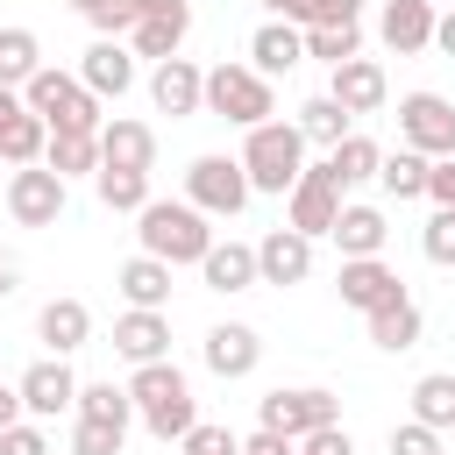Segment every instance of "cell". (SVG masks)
Here are the masks:
<instances>
[{
	"label": "cell",
	"instance_id": "31",
	"mask_svg": "<svg viewBox=\"0 0 455 455\" xmlns=\"http://www.w3.org/2000/svg\"><path fill=\"white\" fill-rule=\"evenodd\" d=\"M36 71H43V43H36V28H0V85L21 92Z\"/></svg>",
	"mask_w": 455,
	"mask_h": 455
},
{
	"label": "cell",
	"instance_id": "13",
	"mask_svg": "<svg viewBox=\"0 0 455 455\" xmlns=\"http://www.w3.org/2000/svg\"><path fill=\"white\" fill-rule=\"evenodd\" d=\"M327 100H341V114L355 121V114H377V107L391 100V78H384V64H377V57H348V64H334Z\"/></svg>",
	"mask_w": 455,
	"mask_h": 455
},
{
	"label": "cell",
	"instance_id": "12",
	"mask_svg": "<svg viewBox=\"0 0 455 455\" xmlns=\"http://www.w3.org/2000/svg\"><path fill=\"white\" fill-rule=\"evenodd\" d=\"M149 100H156V114H171V121L206 114V71H199L192 57H164V64L149 71Z\"/></svg>",
	"mask_w": 455,
	"mask_h": 455
},
{
	"label": "cell",
	"instance_id": "46",
	"mask_svg": "<svg viewBox=\"0 0 455 455\" xmlns=\"http://www.w3.org/2000/svg\"><path fill=\"white\" fill-rule=\"evenodd\" d=\"M242 455H291V441H277V434H263V427H256V434L242 441Z\"/></svg>",
	"mask_w": 455,
	"mask_h": 455
},
{
	"label": "cell",
	"instance_id": "43",
	"mask_svg": "<svg viewBox=\"0 0 455 455\" xmlns=\"http://www.w3.org/2000/svg\"><path fill=\"white\" fill-rule=\"evenodd\" d=\"M0 455H50V434H43L36 419H14V427L0 434Z\"/></svg>",
	"mask_w": 455,
	"mask_h": 455
},
{
	"label": "cell",
	"instance_id": "21",
	"mask_svg": "<svg viewBox=\"0 0 455 455\" xmlns=\"http://www.w3.org/2000/svg\"><path fill=\"white\" fill-rule=\"evenodd\" d=\"M299 57H306V36H299L291 21H263V28L249 36V71H256V78L299 71Z\"/></svg>",
	"mask_w": 455,
	"mask_h": 455
},
{
	"label": "cell",
	"instance_id": "4",
	"mask_svg": "<svg viewBox=\"0 0 455 455\" xmlns=\"http://www.w3.org/2000/svg\"><path fill=\"white\" fill-rule=\"evenodd\" d=\"M206 114H220L235 128H263V121H277V92L249 64H213L206 71Z\"/></svg>",
	"mask_w": 455,
	"mask_h": 455
},
{
	"label": "cell",
	"instance_id": "18",
	"mask_svg": "<svg viewBox=\"0 0 455 455\" xmlns=\"http://www.w3.org/2000/svg\"><path fill=\"white\" fill-rule=\"evenodd\" d=\"M114 355H128L135 370H142V363H164V355H171V320L128 306V313L114 320Z\"/></svg>",
	"mask_w": 455,
	"mask_h": 455
},
{
	"label": "cell",
	"instance_id": "39",
	"mask_svg": "<svg viewBox=\"0 0 455 455\" xmlns=\"http://www.w3.org/2000/svg\"><path fill=\"white\" fill-rule=\"evenodd\" d=\"M121 427H100V419H78L71 427V455H121Z\"/></svg>",
	"mask_w": 455,
	"mask_h": 455
},
{
	"label": "cell",
	"instance_id": "24",
	"mask_svg": "<svg viewBox=\"0 0 455 455\" xmlns=\"http://www.w3.org/2000/svg\"><path fill=\"white\" fill-rule=\"evenodd\" d=\"M384 206H341V220H334V249H341V263L348 256H384Z\"/></svg>",
	"mask_w": 455,
	"mask_h": 455
},
{
	"label": "cell",
	"instance_id": "20",
	"mask_svg": "<svg viewBox=\"0 0 455 455\" xmlns=\"http://www.w3.org/2000/svg\"><path fill=\"white\" fill-rule=\"evenodd\" d=\"M114 291H121L135 313H164V306H171V263H156V256H128V263L114 270Z\"/></svg>",
	"mask_w": 455,
	"mask_h": 455
},
{
	"label": "cell",
	"instance_id": "45",
	"mask_svg": "<svg viewBox=\"0 0 455 455\" xmlns=\"http://www.w3.org/2000/svg\"><path fill=\"white\" fill-rule=\"evenodd\" d=\"M427 199H434V206H448V213H455V156H441V164H434V171H427Z\"/></svg>",
	"mask_w": 455,
	"mask_h": 455
},
{
	"label": "cell",
	"instance_id": "8",
	"mask_svg": "<svg viewBox=\"0 0 455 455\" xmlns=\"http://www.w3.org/2000/svg\"><path fill=\"white\" fill-rule=\"evenodd\" d=\"M398 149H419L427 164L455 156V100H441V92H405V100H398Z\"/></svg>",
	"mask_w": 455,
	"mask_h": 455
},
{
	"label": "cell",
	"instance_id": "7",
	"mask_svg": "<svg viewBox=\"0 0 455 455\" xmlns=\"http://www.w3.org/2000/svg\"><path fill=\"white\" fill-rule=\"evenodd\" d=\"M341 185H334V171L327 164H306L299 171V185L284 192V228L291 235H306V242H320V235H334V220H341Z\"/></svg>",
	"mask_w": 455,
	"mask_h": 455
},
{
	"label": "cell",
	"instance_id": "53",
	"mask_svg": "<svg viewBox=\"0 0 455 455\" xmlns=\"http://www.w3.org/2000/svg\"><path fill=\"white\" fill-rule=\"evenodd\" d=\"M64 7H78V14H85V7H100V0H64Z\"/></svg>",
	"mask_w": 455,
	"mask_h": 455
},
{
	"label": "cell",
	"instance_id": "32",
	"mask_svg": "<svg viewBox=\"0 0 455 455\" xmlns=\"http://www.w3.org/2000/svg\"><path fill=\"white\" fill-rule=\"evenodd\" d=\"M43 149H50V121H36V114L21 107V114L0 128V164L21 171V164H43Z\"/></svg>",
	"mask_w": 455,
	"mask_h": 455
},
{
	"label": "cell",
	"instance_id": "11",
	"mask_svg": "<svg viewBox=\"0 0 455 455\" xmlns=\"http://www.w3.org/2000/svg\"><path fill=\"white\" fill-rule=\"evenodd\" d=\"M14 391H21V412H36V419H57V412H71V405H78V377H71V363H64V355L28 363Z\"/></svg>",
	"mask_w": 455,
	"mask_h": 455
},
{
	"label": "cell",
	"instance_id": "28",
	"mask_svg": "<svg viewBox=\"0 0 455 455\" xmlns=\"http://www.w3.org/2000/svg\"><path fill=\"white\" fill-rule=\"evenodd\" d=\"M71 412H78V419H100V427H121V434L135 427V398H128V384H114V377H107V384H78V405H71Z\"/></svg>",
	"mask_w": 455,
	"mask_h": 455
},
{
	"label": "cell",
	"instance_id": "29",
	"mask_svg": "<svg viewBox=\"0 0 455 455\" xmlns=\"http://www.w3.org/2000/svg\"><path fill=\"white\" fill-rule=\"evenodd\" d=\"M92 185H100V206H107V213H142V206H149V171L100 164V171H92Z\"/></svg>",
	"mask_w": 455,
	"mask_h": 455
},
{
	"label": "cell",
	"instance_id": "10",
	"mask_svg": "<svg viewBox=\"0 0 455 455\" xmlns=\"http://www.w3.org/2000/svg\"><path fill=\"white\" fill-rule=\"evenodd\" d=\"M334 291H341V306H355V313L370 320V313H384V306L405 299V277H398L384 256H348L341 277H334Z\"/></svg>",
	"mask_w": 455,
	"mask_h": 455
},
{
	"label": "cell",
	"instance_id": "25",
	"mask_svg": "<svg viewBox=\"0 0 455 455\" xmlns=\"http://www.w3.org/2000/svg\"><path fill=\"white\" fill-rule=\"evenodd\" d=\"M185 36H192V14H142V21L128 28V50L164 64V57H178V50H185Z\"/></svg>",
	"mask_w": 455,
	"mask_h": 455
},
{
	"label": "cell",
	"instance_id": "3",
	"mask_svg": "<svg viewBox=\"0 0 455 455\" xmlns=\"http://www.w3.org/2000/svg\"><path fill=\"white\" fill-rule=\"evenodd\" d=\"M242 171H249V192H291L299 185V171H306V135L291 128V121H263V128H249V142H242Z\"/></svg>",
	"mask_w": 455,
	"mask_h": 455
},
{
	"label": "cell",
	"instance_id": "54",
	"mask_svg": "<svg viewBox=\"0 0 455 455\" xmlns=\"http://www.w3.org/2000/svg\"><path fill=\"white\" fill-rule=\"evenodd\" d=\"M377 7H384V0H377Z\"/></svg>",
	"mask_w": 455,
	"mask_h": 455
},
{
	"label": "cell",
	"instance_id": "14",
	"mask_svg": "<svg viewBox=\"0 0 455 455\" xmlns=\"http://www.w3.org/2000/svg\"><path fill=\"white\" fill-rule=\"evenodd\" d=\"M313 277V242L291 228H270L256 242V284H306Z\"/></svg>",
	"mask_w": 455,
	"mask_h": 455
},
{
	"label": "cell",
	"instance_id": "37",
	"mask_svg": "<svg viewBox=\"0 0 455 455\" xmlns=\"http://www.w3.org/2000/svg\"><path fill=\"white\" fill-rule=\"evenodd\" d=\"M299 28H363V0H306Z\"/></svg>",
	"mask_w": 455,
	"mask_h": 455
},
{
	"label": "cell",
	"instance_id": "51",
	"mask_svg": "<svg viewBox=\"0 0 455 455\" xmlns=\"http://www.w3.org/2000/svg\"><path fill=\"white\" fill-rule=\"evenodd\" d=\"M14 114H21V92H7V85H0V128H7Z\"/></svg>",
	"mask_w": 455,
	"mask_h": 455
},
{
	"label": "cell",
	"instance_id": "27",
	"mask_svg": "<svg viewBox=\"0 0 455 455\" xmlns=\"http://www.w3.org/2000/svg\"><path fill=\"white\" fill-rule=\"evenodd\" d=\"M419 306H412V291L398 299V306H384V313H370V341L384 348V355H405V348H419Z\"/></svg>",
	"mask_w": 455,
	"mask_h": 455
},
{
	"label": "cell",
	"instance_id": "34",
	"mask_svg": "<svg viewBox=\"0 0 455 455\" xmlns=\"http://www.w3.org/2000/svg\"><path fill=\"white\" fill-rule=\"evenodd\" d=\"M306 142H320V149H334L341 135H348V114H341V100H327V92H313L306 107H299V121H291Z\"/></svg>",
	"mask_w": 455,
	"mask_h": 455
},
{
	"label": "cell",
	"instance_id": "41",
	"mask_svg": "<svg viewBox=\"0 0 455 455\" xmlns=\"http://www.w3.org/2000/svg\"><path fill=\"white\" fill-rule=\"evenodd\" d=\"M178 455H242V441H235L228 427H206V419H199V427L178 441Z\"/></svg>",
	"mask_w": 455,
	"mask_h": 455
},
{
	"label": "cell",
	"instance_id": "9",
	"mask_svg": "<svg viewBox=\"0 0 455 455\" xmlns=\"http://www.w3.org/2000/svg\"><path fill=\"white\" fill-rule=\"evenodd\" d=\"M64 199H71V185H64L50 164H21V171L7 178V213H14L21 228H57V220H64Z\"/></svg>",
	"mask_w": 455,
	"mask_h": 455
},
{
	"label": "cell",
	"instance_id": "19",
	"mask_svg": "<svg viewBox=\"0 0 455 455\" xmlns=\"http://www.w3.org/2000/svg\"><path fill=\"white\" fill-rule=\"evenodd\" d=\"M100 164L149 171V164H156V128H149V121H128V114H114V121L100 128Z\"/></svg>",
	"mask_w": 455,
	"mask_h": 455
},
{
	"label": "cell",
	"instance_id": "44",
	"mask_svg": "<svg viewBox=\"0 0 455 455\" xmlns=\"http://www.w3.org/2000/svg\"><path fill=\"white\" fill-rule=\"evenodd\" d=\"M299 455H355V441H348V427H320V434H306V441H291Z\"/></svg>",
	"mask_w": 455,
	"mask_h": 455
},
{
	"label": "cell",
	"instance_id": "35",
	"mask_svg": "<svg viewBox=\"0 0 455 455\" xmlns=\"http://www.w3.org/2000/svg\"><path fill=\"white\" fill-rule=\"evenodd\" d=\"M43 164H50V171L71 185L78 171H100V135H57V128H50V149H43Z\"/></svg>",
	"mask_w": 455,
	"mask_h": 455
},
{
	"label": "cell",
	"instance_id": "42",
	"mask_svg": "<svg viewBox=\"0 0 455 455\" xmlns=\"http://www.w3.org/2000/svg\"><path fill=\"white\" fill-rule=\"evenodd\" d=\"M391 455H441V434L419 427V419H405V427H391Z\"/></svg>",
	"mask_w": 455,
	"mask_h": 455
},
{
	"label": "cell",
	"instance_id": "38",
	"mask_svg": "<svg viewBox=\"0 0 455 455\" xmlns=\"http://www.w3.org/2000/svg\"><path fill=\"white\" fill-rule=\"evenodd\" d=\"M419 256L441 263V270H455V213L448 206H434V220L419 228Z\"/></svg>",
	"mask_w": 455,
	"mask_h": 455
},
{
	"label": "cell",
	"instance_id": "15",
	"mask_svg": "<svg viewBox=\"0 0 455 455\" xmlns=\"http://www.w3.org/2000/svg\"><path fill=\"white\" fill-rule=\"evenodd\" d=\"M377 36L391 57H419L434 43V0H384L377 7Z\"/></svg>",
	"mask_w": 455,
	"mask_h": 455
},
{
	"label": "cell",
	"instance_id": "2",
	"mask_svg": "<svg viewBox=\"0 0 455 455\" xmlns=\"http://www.w3.org/2000/svg\"><path fill=\"white\" fill-rule=\"evenodd\" d=\"M135 235H142V256H156V263H199L206 249H213V228H206V213L199 206H185V199H149L142 213H135Z\"/></svg>",
	"mask_w": 455,
	"mask_h": 455
},
{
	"label": "cell",
	"instance_id": "50",
	"mask_svg": "<svg viewBox=\"0 0 455 455\" xmlns=\"http://www.w3.org/2000/svg\"><path fill=\"white\" fill-rule=\"evenodd\" d=\"M263 7H270V21H291V28H299V7H306V0H263Z\"/></svg>",
	"mask_w": 455,
	"mask_h": 455
},
{
	"label": "cell",
	"instance_id": "36",
	"mask_svg": "<svg viewBox=\"0 0 455 455\" xmlns=\"http://www.w3.org/2000/svg\"><path fill=\"white\" fill-rule=\"evenodd\" d=\"M299 36H306V57H320L327 71L348 64V57H363V28H299Z\"/></svg>",
	"mask_w": 455,
	"mask_h": 455
},
{
	"label": "cell",
	"instance_id": "5",
	"mask_svg": "<svg viewBox=\"0 0 455 455\" xmlns=\"http://www.w3.org/2000/svg\"><path fill=\"white\" fill-rule=\"evenodd\" d=\"M249 199H256V192H249L242 156H192V164H185V206H199L206 220H235Z\"/></svg>",
	"mask_w": 455,
	"mask_h": 455
},
{
	"label": "cell",
	"instance_id": "17",
	"mask_svg": "<svg viewBox=\"0 0 455 455\" xmlns=\"http://www.w3.org/2000/svg\"><path fill=\"white\" fill-rule=\"evenodd\" d=\"M78 85H85L92 100H121V92L135 85V50H128V43H107V36H100V43L85 50V64H78Z\"/></svg>",
	"mask_w": 455,
	"mask_h": 455
},
{
	"label": "cell",
	"instance_id": "48",
	"mask_svg": "<svg viewBox=\"0 0 455 455\" xmlns=\"http://www.w3.org/2000/svg\"><path fill=\"white\" fill-rule=\"evenodd\" d=\"M14 419H21V391H14V384H0V434H7Z\"/></svg>",
	"mask_w": 455,
	"mask_h": 455
},
{
	"label": "cell",
	"instance_id": "40",
	"mask_svg": "<svg viewBox=\"0 0 455 455\" xmlns=\"http://www.w3.org/2000/svg\"><path fill=\"white\" fill-rule=\"evenodd\" d=\"M85 21H92L107 43H121V36L135 28V0H100V7H85Z\"/></svg>",
	"mask_w": 455,
	"mask_h": 455
},
{
	"label": "cell",
	"instance_id": "47",
	"mask_svg": "<svg viewBox=\"0 0 455 455\" xmlns=\"http://www.w3.org/2000/svg\"><path fill=\"white\" fill-rule=\"evenodd\" d=\"M434 50H448V57H455V7H448V14H434Z\"/></svg>",
	"mask_w": 455,
	"mask_h": 455
},
{
	"label": "cell",
	"instance_id": "22",
	"mask_svg": "<svg viewBox=\"0 0 455 455\" xmlns=\"http://www.w3.org/2000/svg\"><path fill=\"white\" fill-rule=\"evenodd\" d=\"M199 277H206V291H249L256 284V242H213L199 256Z\"/></svg>",
	"mask_w": 455,
	"mask_h": 455
},
{
	"label": "cell",
	"instance_id": "52",
	"mask_svg": "<svg viewBox=\"0 0 455 455\" xmlns=\"http://www.w3.org/2000/svg\"><path fill=\"white\" fill-rule=\"evenodd\" d=\"M14 284H21V270H14V263H7V256H0V299H7V291H14Z\"/></svg>",
	"mask_w": 455,
	"mask_h": 455
},
{
	"label": "cell",
	"instance_id": "26",
	"mask_svg": "<svg viewBox=\"0 0 455 455\" xmlns=\"http://www.w3.org/2000/svg\"><path fill=\"white\" fill-rule=\"evenodd\" d=\"M377 164H384V149H377L370 135H355V128L327 149V171H334V185H341V192H348V185H370V178H377Z\"/></svg>",
	"mask_w": 455,
	"mask_h": 455
},
{
	"label": "cell",
	"instance_id": "23",
	"mask_svg": "<svg viewBox=\"0 0 455 455\" xmlns=\"http://www.w3.org/2000/svg\"><path fill=\"white\" fill-rule=\"evenodd\" d=\"M36 334L50 341V355L85 348V341H92V313H85V299H50V306L36 313Z\"/></svg>",
	"mask_w": 455,
	"mask_h": 455
},
{
	"label": "cell",
	"instance_id": "6",
	"mask_svg": "<svg viewBox=\"0 0 455 455\" xmlns=\"http://www.w3.org/2000/svg\"><path fill=\"white\" fill-rule=\"evenodd\" d=\"M256 419H263V434H277V441H306V434H320V427H341V398H334L327 384L270 391V398L256 405Z\"/></svg>",
	"mask_w": 455,
	"mask_h": 455
},
{
	"label": "cell",
	"instance_id": "1",
	"mask_svg": "<svg viewBox=\"0 0 455 455\" xmlns=\"http://www.w3.org/2000/svg\"><path fill=\"white\" fill-rule=\"evenodd\" d=\"M128 398H135V419L156 434V441H185L199 427V398H192V377L164 355V363H142L128 377Z\"/></svg>",
	"mask_w": 455,
	"mask_h": 455
},
{
	"label": "cell",
	"instance_id": "49",
	"mask_svg": "<svg viewBox=\"0 0 455 455\" xmlns=\"http://www.w3.org/2000/svg\"><path fill=\"white\" fill-rule=\"evenodd\" d=\"M142 14H192V7H185V0H135V21H142Z\"/></svg>",
	"mask_w": 455,
	"mask_h": 455
},
{
	"label": "cell",
	"instance_id": "33",
	"mask_svg": "<svg viewBox=\"0 0 455 455\" xmlns=\"http://www.w3.org/2000/svg\"><path fill=\"white\" fill-rule=\"evenodd\" d=\"M427 171H434V164H427L419 149H391V156L377 164V185H384L391 199H427Z\"/></svg>",
	"mask_w": 455,
	"mask_h": 455
},
{
	"label": "cell",
	"instance_id": "30",
	"mask_svg": "<svg viewBox=\"0 0 455 455\" xmlns=\"http://www.w3.org/2000/svg\"><path fill=\"white\" fill-rule=\"evenodd\" d=\"M412 419L434 427V434L455 427V377H448V370H427V377L412 384Z\"/></svg>",
	"mask_w": 455,
	"mask_h": 455
},
{
	"label": "cell",
	"instance_id": "16",
	"mask_svg": "<svg viewBox=\"0 0 455 455\" xmlns=\"http://www.w3.org/2000/svg\"><path fill=\"white\" fill-rule=\"evenodd\" d=\"M199 355H206V370H213V377H228V384H235V377H249V370L263 363V334H256V327H242V320H220V327L206 334V348H199Z\"/></svg>",
	"mask_w": 455,
	"mask_h": 455
},
{
	"label": "cell",
	"instance_id": "55",
	"mask_svg": "<svg viewBox=\"0 0 455 455\" xmlns=\"http://www.w3.org/2000/svg\"><path fill=\"white\" fill-rule=\"evenodd\" d=\"M291 455H299V448H291Z\"/></svg>",
	"mask_w": 455,
	"mask_h": 455
}]
</instances>
